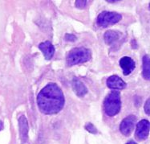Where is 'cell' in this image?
Instances as JSON below:
<instances>
[{"mask_svg": "<svg viewBox=\"0 0 150 144\" xmlns=\"http://www.w3.org/2000/svg\"><path fill=\"white\" fill-rule=\"evenodd\" d=\"M39 48L40 49V51H42L46 60H51L53 57L55 53V47L51 42L45 41L41 43L39 45Z\"/></svg>", "mask_w": 150, "mask_h": 144, "instance_id": "30bf717a", "label": "cell"}, {"mask_svg": "<svg viewBox=\"0 0 150 144\" xmlns=\"http://www.w3.org/2000/svg\"><path fill=\"white\" fill-rule=\"evenodd\" d=\"M107 86L112 89H124L126 87V83L117 75L111 76L108 78Z\"/></svg>", "mask_w": 150, "mask_h": 144, "instance_id": "9c48e42d", "label": "cell"}, {"mask_svg": "<svg viewBox=\"0 0 150 144\" xmlns=\"http://www.w3.org/2000/svg\"><path fill=\"white\" fill-rule=\"evenodd\" d=\"M143 70H142V76L145 80L149 81L150 79V59L148 55H144L143 56Z\"/></svg>", "mask_w": 150, "mask_h": 144, "instance_id": "7c38bea8", "label": "cell"}, {"mask_svg": "<svg viewBox=\"0 0 150 144\" xmlns=\"http://www.w3.org/2000/svg\"><path fill=\"white\" fill-rule=\"evenodd\" d=\"M3 129V122H1V121H0V130H2Z\"/></svg>", "mask_w": 150, "mask_h": 144, "instance_id": "ac0fdd59", "label": "cell"}, {"mask_svg": "<svg viewBox=\"0 0 150 144\" xmlns=\"http://www.w3.org/2000/svg\"><path fill=\"white\" fill-rule=\"evenodd\" d=\"M87 3H88V2L85 0H77V1H76V6L79 9H83V8L86 7Z\"/></svg>", "mask_w": 150, "mask_h": 144, "instance_id": "9a60e30c", "label": "cell"}, {"mask_svg": "<svg viewBox=\"0 0 150 144\" xmlns=\"http://www.w3.org/2000/svg\"><path fill=\"white\" fill-rule=\"evenodd\" d=\"M18 126H19V133H20V138L23 143H27L28 140V119L24 115H21L18 118Z\"/></svg>", "mask_w": 150, "mask_h": 144, "instance_id": "ba28073f", "label": "cell"}, {"mask_svg": "<svg viewBox=\"0 0 150 144\" xmlns=\"http://www.w3.org/2000/svg\"><path fill=\"white\" fill-rule=\"evenodd\" d=\"M72 89L78 97H83L87 94L88 89L82 81L77 78H74L71 81Z\"/></svg>", "mask_w": 150, "mask_h": 144, "instance_id": "8fae6325", "label": "cell"}, {"mask_svg": "<svg viewBox=\"0 0 150 144\" xmlns=\"http://www.w3.org/2000/svg\"><path fill=\"white\" fill-rule=\"evenodd\" d=\"M122 19V16L117 12L103 11L97 17V24L101 28H108L109 26L116 24Z\"/></svg>", "mask_w": 150, "mask_h": 144, "instance_id": "277c9868", "label": "cell"}, {"mask_svg": "<svg viewBox=\"0 0 150 144\" xmlns=\"http://www.w3.org/2000/svg\"><path fill=\"white\" fill-rule=\"evenodd\" d=\"M64 38L65 40L70 41V42H73V41H76V36L72 35V34H66Z\"/></svg>", "mask_w": 150, "mask_h": 144, "instance_id": "2e32d148", "label": "cell"}, {"mask_svg": "<svg viewBox=\"0 0 150 144\" xmlns=\"http://www.w3.org/2000/svg\"><path fill=\"white\" fill-rule=\"evenodd\" d=\"M121 101L120 93L112 91L105 98L104 101V112L108 116L113 117L117 115L120 110Z\"/></svg>", "mask_w": 150, "mask_h": 144, "instance_id": "3957f363", "label": "cell"}, {"mask_svg": "<svg viewBox=\"0 0 150 144\" xmlns=\"http://www.w3.org/2000/svg\"><path fill=\"white\" fill-rule=\"evenodd\" d=\"M126 144H137V143L136 142H134V141H132V140H131V141L128 142V143H126Z\"/></svg>", "mask_w": 150, "mask_h": 144, "instance_id": "d6986e66", "label": "cell"}, {"mask_svg": "<svg viewBox=\"0 0 150 144\" xmlns=\"http://www.w3.org/2000/svg\"><path fill=\"white\" fill-rule=\"evenodd\" d=\"M85 129L91 134H97V129L92 123H88L85 125Z\"/></svg>", "mask_w": 150, "mask_h": 144, "instance_id": "5bb4252c", "label": "cell"}, {"mask_svg": "<svg viewBox=\"0 0 150 144\" xmlns=\"http://www.w3.org/2000/svg\"><path fill=\"white\" fill-rule=\"evenodd\" d=\"M120 38V33L118 31H108L104 34V41L105 43L108 44H111V43H114L115 41H117Z\"/></svg>", "mask_w": 150, "mask_h": 144, "instance_id": "4fadbf2b", "label": "cell"}, {"mask_svg": "<svg viewBox=\"0 0 150 144\" xmlns=\"http://www.w3.org/2000/svg\"><path fill=\"white\" fill-rule=\"evenodd\" d=\"M135 123H136V117L134 115H129L125 118L120 123V132L124 135L129 136L134 129Z\"/></svg>", "mask_w": 150, "mask_h": 144, "instance_id": "8992f818", "label": "cell"}, {"mask_svg": "<svg viewBox=\"0 0 150 144\" xmlns=\"http://www.w3.org/2000/svg\"><path fill=\"white\" fill-rule=\"evenodd\" d=\"M120 66L122 68L123 73L125 76H128L132 73L136 67V64L133 59L129 56H124L120 60Z\"/></svg>", "mask_w": 150, "mask_h": 144, "instance_id": "52a82bcc", "label": "cell"}, {"mask_svg": "<svg viewBox=\"0 0 150 144\" xmlns=\"http://www.w3.org/2000/svg\"><path fill=\"white\" fill-rule=\"evenodd\" d=\"M65 99L62 89L56 84L50 83L41 89L37 96V104L41 113L56 114L64 107Z\"/></svg>", "mask_w": 150, "mask_h": 144, "instance_id": "6da1fadb", "label": "cell"}, {"mask_svg": "<svg viewBox=\"0 0 150 144\" xmlns=\"http://www.w3.org/2000/svg\"><path fill=\"white\" fill-rule=\"evenodd\" d=\"M144 111H145V113H147L148 115L149 114L150 112V99L149 98L147 101H146V103L144 105Z\"/></svg>", "mask_w": 150, "mask_h": 144, "instance_id": "e0dca14e", "label": "cell"}, {"mask_svg": "<svg viewBox=\"0 0 150 144\" xmlns=\"http://www.w3.org/2000/svg\"><path fill=\"white\" fill-rule=\"evenodd\" d=\"M92 58V52L89 49L80 47L71 49L66 56V62L68 66H73L88 61Z\"/></svg>", "mask_w": 150, "mask_h": 144, "instance_id": "7a4b0ae2", "label": "cell"}, {"mask_svg": "<svg viewBox=\"0 0 150 144\" xmlns=\"http://www.w3.org/2000/svg\"><path fill=\"white\" fill-rule=\"evenodd\" d=\"M149 122L146 119L141 120L137 123L136 130V137L140 140H144L149 134Z\"/></svg>", "mask_w": 150, "mask_h": 144, "instance_id": "5b68a950", "label": "cell"}]
</instances>
